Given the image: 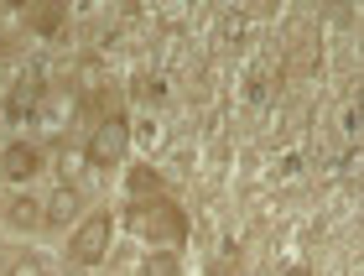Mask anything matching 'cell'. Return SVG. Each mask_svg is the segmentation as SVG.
<instances>
[{"label": "cell", "mask_w": 364, "mask_h": 276, "mask_svg": "<svg viewBox=\"0 0 364 276\" xmlns=\"http://www.w3.org/2000/svg\"><path fill=\"white\" fill-rule=\"evenodd\" d=\"M130 224H136V235L146 240V245H156V250H177L182 240H188V219H182V208L167 203V198H156V203H136Z\"/></svg>", "instance_id": "6da1fadb"}, {"label": "cell", "mask_w": 364, "mask_h": 276, "mask_svg": "<svg viewBox=\"0 0 364 276\" xmlns=\"http://www.w3.org/2000/svg\"><path fill=\"white\" fill-rule=\"evenodd\" d=\"M130 152V125L120 115H109V120H99V131L89 136V161L99 172H109V167H120Z\"/></svg>", "instance_id": "7a4b0ae2"}, {"label": "cell", "mask_w": 364, "mask_h": 276, "mask_svg": "<svg viewBox=\"0 0 364 276\" xmlns=\"http://www.w3.org/2000/svg\"><path fill=\"white\" fill-rule=\"evenodd\" d=\"M109 214H89L84 224L73 230V245H68V255L78 266H94V261H105V250H109Z\"/></svg>", "instance_id": "3957f363"}, {"label": "cell", "mask_w": 364, "mask_h": 276, "mask_svg": "<svg viewBox=\"0 0 364 276\" xmlns=\"http://www.w3.org/2000/svg\"><path fill=\"white\" fill-rule=\"evenodd\" d=\"M0 172H6L11 183H26V177L42 172V152L31 141H16V146H6V156H0Z\"/></svg>", "instance_id": "277c9868"}, {"label": "cell", "mask_w": 364, "mask_h": 276, "mask_svg": "<svg viewBox=\"0 0 364 276\" xmlns=\"http://www.w3.org/2000/svg\"><path fill=\"white\" fill-rule=\"evenodd\" d=\"M6 224H16V230H37V224H47V208L37 198H11L6 203Z\"/></svg>", "instance_id": "5b68a950"}, {"label": "cell", "mask_w": 364, "mask_h": 276, "mask_svg": "<svg viewBox=\"0 0 364 276\" xmlns=\"http://www.w3.org/2000/svg\"><path fill=\"white\" fill-rule=\"evenodd\" d=\"M26 26L37 37H58L63 31V6H26Z\"/></svg>", "instance_id": "8992f818"}, {"label": "cell", "mask_w": 364, "mask_h": 276, "mask_svg": "<svg viewBox=\"0 0 364 276\" xmlns=\"http://www.w3.org/2000/svg\"><path fill=\"white\" fill-rule=\"evenodd\" d=\"M312 58H318V37H312V31H296V37H291V58H287V73L312 68Z\"/></svg>", "instance_id": "52a82bcc"}, {"label": "cell", "mask_w": 364, "mask_h": 276, "mask_svg": "<svg viewBox=\"0 0 364 276\" xmlns=\"http://www.w3.org/2000/svg\"><path fill=\"white\" fill-rule=\"evenodd\" d=\"M141 276H182V255L177 250H151L141 261Z\"/></svg>", "instance_id": "ba28073f"}, {"label": "cell", "mask_w": 364, "mask_h": 276, "mask_svg": "<svg viewBox=\"0 0 364 276\" xmlns=\"http://www.w3.org/2000/svg\"><path fill=\"white\" fill-rule=\"evenodd\" d=\"M130 193H136L141 203H156L161 198V177L151 167H136V172H130Z\"/></svg>", "instance_id": "9c48e42d"}, {"label": "cell", "mask_w": 364, "mask_h": 276, "mask_svg": "<svg viewBox=\"0 0 364 276\" xmlns=\"http://www.w3.org/2000/svg\"><path fill=\"white\" fill-rule=\"evenodd\" d=\"M68 214H73V193H58V198L47 203V224H63Z\"/></svg>", "instance_id": "30bf717a"}, {"label": "cell", "mask_w": 364, "mask_h": 276, "mask_svg": "<svg viewBox=\"0 0 364 276\" xmlns=\"http://www.w3.org/2000/svg\"><path fill=\"white\" fill-rule=\"evenodd\" d=\"M6 276H47V271H42V261L21 255V261H11V271H6Z\"/></svg>", "instance_id": "8fae6325"}, {"label": "cell", "mask_w": 364, "mask_h": 276, "mask_svg": "<svg viewBox=\"0 0 364 276\" xmlns=\"http://www.w3.org/2000/svg\"><path fill=\"white\" fill-rule=\"evenodd\" d=\"M213 276H240V266H235V261H219V266H213Z\"/></svg>", "instance_id": "7c38bea8"}, {"label": "cell", "mask_w": 364, "mask_h": 276, "mask_svg": "<svg viewBox=\"0 0 364 276\" xmlns=\"http://www.w3.org/2000/svg\"><path fill=\"white\" fill-rule=\"evenodd\" d=\"M287 276H307V271H287Z\"/></svg>", "instance_id": "4fadbf2b"}]
</instances>
